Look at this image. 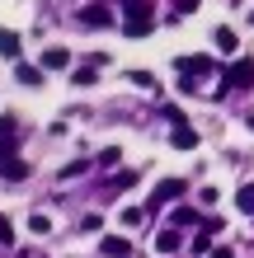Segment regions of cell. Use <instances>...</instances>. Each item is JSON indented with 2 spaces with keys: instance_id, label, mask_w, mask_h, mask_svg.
Returning <instances> with one entry per match:
<instances>
[{
  "instance_id": "cell-20",
  "label": "cell",
  "mask_w": 254,
  "mask_h": 258,
  "mask_svg": "<svg viewBox=\"0 0 254 258\" xmlns=\"http://www.w3.org/2000/svg\"><path fill=\"white\" fill-rule=\"evenodd\" d=\"M85 169H89V160H71V164H66V169H62V178H80Z\"/></svg>"
},
{
  "instance_id": "cell-14",
  "label": "cell",
  "mask_w": 254,
  "mask_h": 258,
  "mask_svg": "<svg viewBox=\"0 0 254 258\" xmlns=\"http://www.w3.org/2000/svg\"><path fill=\"white\" fill-rule=\"evenodd\" d=\"M235 207H240L245 216H254V183H245L240 192H235Z\"/></svg>"
},
{
  "instance_id": "cell-8",
  "label": "cell",
  "mask_w": 254,
  "mask_h": 258,
  "mask_svg": "<svg viewBox=\"0 0 254 258\" xmlns=\"http://www.w3.org/2000/svg\"><path fill=\"white\" fill-rule=\"evenodd\" d=\"M14 80H19V85H28V89H38V85H42V66L19 61V66H14Z\"/></svg>"
},
{
  "instance_id": "cell-2",
  "label": "cell",
  "mask_w": 254,
  "mask_h": 258,
  "mask_svg": "<svg viewBox=\"0 0 254 258\" xmlns=\"http://www.w3.org/2000/svg\"><path fill=\"white\" fill-rule=\"evenodd\" d=\"M184 192H188V183H184V178H165V183L156 188L151 207H165V202H174V197H184Z\"/></svg>"
},
{
  "instance_id": "cell-3",
  "label": "cell",
  "mask_w": 254,
  "mask_h": 258,
  "mask_svg": "<svg viewBox=\"0 0 254 258\" xmlns=\"http://www.w3.org/2000/svg\"><path fill=\"white\" fill-rule=\"evenodd\" d=\"M174 66H179L184 80H198L202 71H212V56H184V61H174Z\"/></svg>"
},
{
  "instance_id": "cell-13",
  "label": "cell",
  "mask_w": 254,
  "mask_h": 258,
  "mask_svg": "<svg viewBox=\"0 0 254 258\" xmlns=\"http://www.w3.org/2000/svg\"><path fill=\"white\" fill-rule=\"evenodd\" d=\"M174 146L179 150H193V146H198V132H193V127H174Z\"/></svg>"
},
{
  "instance_id": "cell-10",
  "label": "cell",
  "mask_w": 254,
  "mask_h": 258,
  "mask_svg": "<svg viewBox=\"0 0 254 258\" xmlns=\"http://www.w3.org/2000/svg\"><path fill=\"white\" fill-rule=\"evenodd\" d=\"M0 178H5V183H19V178H28V164L24 160H5L0 164Z\"/></svg>"
},
{
  "instance_id": "cell-17",
  "label": "cell",
  "mask_w": 254,
  "mask_h": 258,
  "mask_svg": "<svg viewBox=\"0 0 254 258\" xmlns=\"http://www.w3.org/2000/svg\"><path fill=\"white\" fill-rule=\"evenodd\" d=\"M174 225H198V211L193 207H174Z\"/></svg>"
},
{
  "instance_id": "cell-9",
  "label": "cell",
  "mask_w": 254,
  "mask_h": 258,
  "mask_svg": "<svg viewBox=\"0 0 254 258\" xmlns=\"http://www.w3.org/2000/svg\"><path fill=\"white\" fill-rule=\"evenodd\" d=\"M99 249L109 253V258H127V253H132V244H127L123 235H109V239H99Z\"/></svg>"
},
{
  "instance_id": "cell-7",
  "label": "cell",
  "mask_w": 254,
  "mask_h": 258,
  "mask_svg": "<svg viewBox=\"0 0 254 258\" xmlns=\"http://www.w3.org/2000/svg\"><path fill=\"white\" fill-rule=\"evenodd\" d=\"M38 66H42V71H66V66H71V52H66V47H47Z\"/></svg>"
},
{
  "instance_id": "cell-1",
  "label": "cell",
  "mask_w": 254,
  "mask_h": 258,
  "mask_svg": "<svg viewBox=\"0 0 254 258\" xmlns=\"http://www.w3.org/2000/svg\"><path fill=\"white\" fill-rule=\"evenodd\" d=\"M245 85H254V61H249V56L231 61L226 75H221V89H245Z\"/></svg>"
},
{
  "instance_id": "cell-27",
  "label": "cell",
  "mask_w": 254,
  "mask_h": 258,
  "mask_svg": "<svg viewBox=\"0 0 254 258\" xmlns=\"http://www.w3.org/2000/svg\"><path fill=\"white\" fill-rule=\"evenodd\" d=\"M249 132H254V117H249Z\"/></svg>"
},
{
  "instance_id": "cell-4",
  "label": "cell",
  "mask_w": 254,
  "mask_h": 258,
  "mask_svg": "<svg viewBox=\"0 0 254 258\" xmlns=\"http://www.w3.org/2000/svg\"><path fill=\"white\" fill-rule=\"evenodd\" d=\"M123 33H127V38H141V33H151V14H146V5H141L137 14H127Z\"/></svg>"
},
{
  "instance_id": "cell-22",
  "label": "cell",
  "mask_w": 254,
  "mask_h": 258,
  "mask_svg": "<svg viewBox=\"0 0 254 258\" xmlns=\"http://www.w3.org/2000/svg\"><path fill=\"white\" fill-rule=\"evenodd\" d=\"M165 117H170V122H174V127H188V117H184V108H174V103H170V108H165Z\"/></svg>"
},
{
  "instance_id": "cell-6",
  "label": "cell",
  "mask_w": 254,
  "mask_h": 258,
  "mask_svg": "<svg viewBox=\"0 0 254 258\" xmlns=\"http://www.w3.org/2000/svg\"><path fill=\"white\" fill-rule=\"evenodd\" d=\"M80 24H89V28H109L113 14L104 10V5H85V10H80Z\"/></svg>"
},
{
  "instance_id": "cell-21",
  "label": "cell",
  "mask_w": 254,
  "mask_h": 258,
  "mask_svg": "<svg viewBox=\"0 0 254 258\" xmlns=\"http://www.w3.org/2000/svg\"><path fill=\"white\" fill-rule=\"evenodd\" d=\"M118 160H123V155H118V150L109 146V150H104V155H99V169H113V164H118Z\"/></svg>"
},
{
  "instance_id": "cell-15",
  "label": "cell",
  "mask_w": 254,
  "mask_h": 258,
  "mask_svg": "<svg viewBox=\"0 0 254 258\" xmlns=\"http://www.w3.org/2000/svg\"><path fill=\"white\" fill-rule=\"evenodd\" d=\"M127 80H132V85H137V89H160L151 71H132V75H127Z\"/></svg>"
},
{
  "instance_id": "cell-12",
  "label": "cell",
  "mask_w": 254,
  "mask_h": 258,
  "mask_svg": "<svg viewBox=\"0 0 254 258\" xmlns=\"http://www.w3.org/2000/svg\"><path fill=\"white\" fill-rule=\"evenodd\" d=\"M0 56H19V33L14 28H0Z\"/></svg>"
},
{
  "instance_id": "cell-16",
  "label": "cell",
  "mask_w": 254,
  "mask_h": 258,
  "mask_svg": "<svg viewBox=\"0 0 254 258\" xmlns=\"http://www.w3.org/2000/svg\"><path fill=\"white\" fill-rule=\"evenodd\" d=\"M94 71H99L94 61H89V66H80L76 75H71V85H80V89H85V85H94Z\"/></svg>"
},
{
  "instance_id": "cell-19",
  "label": "cell",
  "mask_w": 254,
  "mask_h": 258,
  "mask_svg": "<svg viewBox=\"0 0 254 258\" xmlns=\"http://www.w3.org/2000/svg\"><path fill=\"white\" fill-rule=\"evenodd\" d=\"M217 47L221 52H235V33H231V28H217Z\"/></svg>"
},
{
  "instance_id": "cell-5",
  "label": "cell",
  "mask_w": 254,
  "mask_h": 258,
  "mask_svg": "<svg viewBox=\"0 0 254 258\" xmlns=\"http://www.w3.org/2000/svg\"><path fill=\"white\" fill-rule=\"evenodd\" d=\"M212 235H221V221H217V216L207 221L198 235H193V249H198V253H212Z\"/></svg>"
},
{
  "instance_id": "cell-26",
  "label": "cell",
  "mask_w": 254,
  "mask_h": 258,
  "mask_svg": "<svg viewBox=\"0 0 254 258\" xmlns=\"http://www.w3.org/2000/svg\"><path fill=\"white\" fill-rule=\"evenodd\" d=\"M207 258H235V253H231L226 244H221V249H212V253H207Z\"/></svg>"
},
{
  "instance_id": "cell-24",
  "label": "cell",
  "mask_w": 254,
  "mask_h": 258,
  "mask_svg": "<svg viewBox=\"0 0 254 258\" xmlns=\"http://www.w3.org/2000/svg\"><path fill=\"white\" fill-rule=\"evenodd\" d=\"M10 239H14V235H10V221L0 216V244H10Z\"/></svg>"
},
{
  "instance_id": "cell-18",
  "label": "cell",
  "mask_w": 254,
  "mask_h": 258,
  "mask_svg": "<svg viewBox=\"0 0 254 258\" xmlns=\"http://www.w3.org/2000/svg\"><path fill=\"white\" fill-rule=\"evenodd\" d=\"M146 221V207H123V225H141Z\"/></svg>"
},
{
  "instance_id": "cell-11",
  "label": "cell",
  "mask_w": 254,
  "mask_h": 258,
  "mask_svg": "<svg viewBox=\"0 0 254 258\" xmlns=\"http://www.w3.org/2000/svg\"><path fill=\"white\" fill-rule=\"evenodd\" d=\"M179 244H184V239L174 235V225H170V230H160V235H156V249H160V253H179Z\"/></svg>"
},
{
  "instance_id": "cell-23",
  "label": "cell",
  "mask_w": 254,
  "mask_h": 258,
  "mask_svg": "<svg viewBox=\"0 0 254 258\" xmlns=\"http://www.w3.org/2000/svg\"><path fill=\"white\" fill-rule=\"evenodd\" d=\"M28 230H33V235H47V216H28Z\"/></svg>"
},
{
  "instance_id": "cell-25",
  "label": "cell",
  "mask_w": 254,
  "mask_h": 258,
  "mask_svg": "<svg viewBox=\"0 0 254 258\" xmlns=\"http://www.w3.org/2000/svg\"><path fill=\"white\" fill-rule=\"evenodd\" d=\"M118 5H127V14H137V10L146 5V0H118Z\"/></svg>"
}]
</instances>
